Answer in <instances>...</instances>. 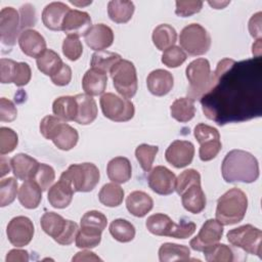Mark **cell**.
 <instances>
[{"mask_svg": "<svg viewBox=\"0 0 262 262\" xmlns=\"http://www.w3.org/2000/svg\"><path fill=\"white\" fill-rule=\"evenodd\" d=\"M77 100V116L75 122L80 125H89L97 117V105L92 96L86 93L75 95Z\"/></svg>", "mask_w": 262, "mask_h": 262, "instance_id": "obj_24", "label": "cell"}, {"mask_svg": "<svg viewBox=\"0 0 262 262\" xmlns=\"http://www.w3.org/2000/svg\"><path fill=\"white\" fill-rule=\"evenodd\" d=\"M189 256L190 250L184 245L165 243L159 249V260L161 262L187 261Z\"/></svg>", "mask_w": 262, "mask_h": 262, "instance_id": "obj_35", "label": "cell"}, {"mask_svg": "<svg viewBox=\"0 0 262 262\" xmlns=\"http://www.w3.org/2000/svg\"><path fill=\"white\" fill-rule=\"evenodd\" d=\"M208 3L211 6H213L215 9H221L224 6H226L227 4H229V1H225V2H220V1H213V2H211V1H209Z\"/></svg>", "mask_w": 262, "mask_h": 262, "instance_id": "obj_62", "label": "cell"}, {"mask_svg": "<svg viewBox=\"0 0 262 262\" xmlns=\"http://www.w3.org/2000/svg\"><path fill=\"white\" fill-rule=\"evenodd\" d=\"M249 32L256 40H261L262 29H261V12H257L249 20Z\"/></svg>", "mask_w": 262, "mask_h": 262, "instance_id": "obj_57", "label": "cell"}, {"mask_svg": "<svg viewBox=\"0 0 262 262\" xmlns=\"http://www.w3.org/2000/svg\"><path fill=\"white\" fill-rule=\"evenodd\" d=\"M91 27L92 20L86 11L70 9L63 18L61 31H63L68 36L81 37L85 36Z\"/></svg>", "mask_w": 262, "mask_h": 262, "instance_id": "obj_19", "label": "cell"}, {"mask_svg": "<svg viewBox=\"0 0 262 262\" xmlns=\"http://www.w3.org/2000/svg\"><path fill=\"white\" fill-rule=\"evenodd\" d=\"M17 110L14 103L5 98H0V121L1 122H11L16 119Z\"/></svg>", "mask_w": 262, "mask_h": 262, "instance_id": "obj_54", "label": "cell"}, {"mask_svg": "<svg viewBox=\"0 0 262 262\" xmlns=\"http://www.w3.org/2000/svg\"><path fill=\"white\" fill-rule=\"evenodd\" d=\"M98 199L99 202L106 207H118L123 202L124 189L118 185V183H106L101 187L98 193Z\"/></svg>", "mask_w": 262, "mask_h": 262, "instance_id": "obj_38", "label": "cell"}, {"mask_svg": "<svg viewBox=\"0 0 262 262\" xmlns=\"http://www.w3.org/2000/svg\"><path fill=\"white\" fill-rule=\"evenodd\" d=\"M154 207V201L149 194L141 190L129 193L126 199V208L135 217H144Z\"/></svg>", "mask_w": 262, "mask_h": 262, "instance_id": "obj_25", "label": "cell"}, {"mask_svg": "<svg viewBox=\"0 0 262 262\" xmlns=\"http://www.w3.org/2000/svg\"><path fill=\"white\" fill-rule=\"evenodd\" d=\"M38 70L50 78L56 75L63 66L59 55L52 49H46L41 55L36 58Z\"/></svg>", "mask_w": 262, "mask_h": 262, "instance_id": "obj_33", "label": "cell"}, {"mask_svg": "<svg viewBox=\"0 0 262 262\" xmlns=\"http://www.w3.org/2000/svg\"><path fill=\"white\" fill-rule=\"evenodd\" d=\"M40 132L44 138L51 140L61 150H70L76 146L78 131L55 116H46L40 122Z\"/></svg>", "mask_w": 262, "mask_h": 262, "instance_id": "obj_5", "label": "cell"}, {"mask_svg": "<svg viewBox=\"0 0 262 262\" xmlns=\"http://www.w3.org/2000/svg\"><path fill=\"white\" fill-rule=\"evenodd\" d=\"M226 236L227 241L232 246L261 258L262 231L259 228L251 224H245L237 228L230 229Z\"/></svg>", "mask_w": 262, "mask_h": 262, "instance_id": "obj_11", "label": "cell"}, {"mask_svg": "<svg viewBox=\"0 0 262 262\" xmlns=\"http://www.w3.org/2000/svg\"><path fill=\"white\" fill-rule=\"evenodd\" d=\"M18 45L26 55L37 58L46 48V41L44 37L36 30L27 29L20 32L18 37Z\"/></svg>", "mask_w": 262, "mask_h": 262, "instance_id": "obj_20", "label": "cell"}, {"mask_svg": "<svg viewBox=\"0 0 262 262\" xmlns=\"http://www.w3.org/2000/svg\"><path fill=\"white\" fill-rule=\"evenodd\" d=\"M50 79L52 83L57 86H66L72 80V69L70 68V66L63 63L60 71Z\"/></svg>", "mask_w": 262, "mask_h": 262, "instance_id": "obj_56", "label": "cell"}, {"mask_svg": "<svg viewBox=\"0 0 262 262\" xmlns=\"http://www.w3.org/2000/svg\"><path fill=\"white\" fill-rule=\"evenodd\" d=\"M106 224H107L106 216L96 210L86 212L82 216L81 222H80L81 227L91 228L99 231H103V229L106 227Z\"/></svg>", "mask_w": 262, "mask_h": 262, "instance_id": "obj_46", "label": "cell"}, {"mask_svg": "<svg viewBox=\"0 0 262 262\" xmlns=\"http://www.w3.org/2000/svg\"><path fill=\"white\" fill-rule=\"evenodd\" d=\"M20 13V29L32 27L36 24V12L35 8L31 4H25L19 8ZM27 30V29H26Z\"/></svg>", "mask_w": 262, "mask_h": 262, "instance_id": "obj_55", "label": "cell"}, {"mask_svg": "<svg viewBox=\"0 0 262 262\" xmlns=\"http://www.w3.org/2000/svg\"><path fill=\"white\" fill-rule=\"evenodd\" d=\"M71 3L72 4H75V5H87V4H91V1H88V2H86V3H81V2H76V1H71Z\"/></svg>", "mask_w": 262, "mask_h": 262, "instance_id": "obj_63", "label": "cell"}, {"mask_svg": "<svg viewBox=\"0 0 262 262\" xmlns=\"http://www.w3.org/2000/svg\"><path fill=\"white\" fill-rule=\"evenodd\" d=\"M193 156L194 146L188 140H174L165 151L166 161L177 169L191 164Z\"/></svg>", "mask_w": 262, "mask_h": 262, "instance_id": "obj_17", "label": "cell"}, {"mask_svg": "<svg viewBox=\"0 0 262 262\" xmlns=\"http://www.w3.org/2000/svg\"><path fill=\"white\" fill-rule=\"evenodd\" d=\"M205 116L219 126L262 115V59H221L200 98Z\"/></svg>", "mask_w": 262, "mask_h": 262, "instance_id": "obj_1", "label": "cell"}, {"mask_svg": "<svg viewBox=\"0 0 262 262\" xmlns=\"http://www.w3.org/2000/svg\"><path fill=\"white\" fill-rule=\"evenodd\" d=\"M82 52H83V45L79 37L67 36L62 42L63 55L68 59L75 61L80 58V56L82 55Z\"/></svg>", "mask_w": 262, "mask_h": 262, "instance_id": "obj_49", "label": "cell"}, {"mask_svg": "<svg viewBox=\"0 0 262 262\" xmlns=\"http://www.w3.org/2000/svg\"><path fill=\"white\" fill-rule=\"evenodd\" d=\"M0 168H1V173H0V176L3 177L4 175H6L7 173L10 172V167H11V163H10V160L6 159L4 156H1V159H0Z\"/></svg>", "mask_w": 262, "mask_h": 262, "instance_id": "obj_60", "label": "cell"}, {"mask_svg": "<svg viewBox=\"0 0 262 262\" xmlns=\"http://www.w3.org/2000/svg\"><path fill=\"white\" fill-rule=\"evenodd\" d=\"M193 135L200 143L199 156L203 162H208L217 157L222 143L218 130L210 125L200 123L194 127Z\"/></svg>", "mask_w": 262, "mask_h": 262, "instance_id": "obj_13", "label": "cell"}, {"mask_svg": "<svg viewBox=\"0 0 262 262\" xmlns=\"http://www.w3.org/2000/svg\"><path fill=\"white\" fill-rule=\"evenodd\" d=\"M247 209V194L237 187L230 188L217 201L216 220L222 225L236 224L244 219Z\"/></svg>", "mask_w": 262, "mask_h": 262, "instance_id": "obj_4", "label": "cell"}, {"mask_svg": "<svg viewBox=\"0 0 262 262\" xmlns=\"http://www.w3.org/2000/svg\"><path fill=\"white\" fill-rule=\"evenodd\" d=\"M40 224L41 228L46 234L51 236L53 239H56L63 231L67 220L59 214L54 212H46L42 215Z\"/></svg>", "mask_w": 262, "mask_h": 262, "instance_id": "obj_37", "label": "cell"}, {"mask_svg": "<svg viewBox=\"0 0 262 262\" xmlns=\"http://www.w3.org/2000/svg\"><path fill=\"white\" fill-rule=\"evenodd\" d=\"M147 182L149 188L158 194L169 195L175 190L176 176L165 166H157L149 171Z\"/></svg>", "mask_w": 262, "mask_h": 262, "instance_id": "obj_18", "label": "cell"}, {"mask_svg": "<svg viewBox=\"0 0 262 262\" xmlns=\"http://www.w3.org/2000/svg\"><path fill=\"white\" fill-rule=\"evenodd\" d=\"M121 59H122V57L118 53H115L112 51L100 50V51H96L92 54L90 66L92 69H96L100 72L107 74L108 72H111L112 68Z\"/></svg>", "mask_w": 262, "mask_h": 262, "instance_id": "obj_40", "label": "cell"}, {"mask_svg": "<svg viewBox=\"0 0 262 262\" xmlns=\"http://www.w3.org/2000/svg\"><path fill=\"white\" fill-rule=\"evenodd\" d=\"M151 39L155 46L159 50L164 51L175 44L177 40V32L172 26L161 24L154 29Z\"/></svg>", "mask_w": 262, "mask_h": 262, "instance_id": "obj_34", "label": "cell"}, {"mask_svg": "<svg viewBox=\"0 0 262 262\" xmlns=\"http://www.w3.org/2000/svg\"><path fill=\"white\" fill-rule=\"evenodd\" d=\"M77 100L75 96H60L52 103V112L55 117L63 122L75 121L77 116Z\"/></svg>", "mask_w": 262, "mask_h": 262, "instance_id": "obj_32", "label": "cell"}, {"mask_svg": "<svg viewBox=\"0 0 262 262\" xmlns=\"http://www.w3.org/2000/svg\"><path fill=\"white\" fill-rule=\"evenodd\" d=\"M5 260L6 262H14V261L27 262L29 261V253L26 250L13 249L7 253Z\"/></svg>", "mask_w": 262, "mask_h": 262, "instance_id": "obj_58", "label": "cell"}, {"mask_svg": "<svg viewBox=\"0 0 262 262\" xmlns=\"http://www.w3.org/2000/svg\"><path fill=\"white\" fill-rule=\"evenodd\" d=\"M223 230V225L216 219H208L201 227L196 236L190 239L189 246L194 251L203 252L221 239Z\"/></svg>", "mask_w": 262, "mask_h": 262, "instance_id": "obj_15", "label": "cell"}, {"mask_svg": "<svg viewBox=\"0 0 262 262\" xmlns=\"http://www.w3.org/2000/svg\"><path fill=\"white\" fill-rule=\"evenodd\" d=\"M34 224L31 219L26 216H16L12 218L6 228L9 243L16 248L29 245L34 236Z\"/></svg>", "mask_w": 262, "mask_h": 262, "instance_id": "obj_14", "label": "cell"}, {"mask_svg": "<svg viewBox=\"0 0 262 262\" xmlns=\"http://www.w3.org/2000/svg\"><path fill=\"white\" fill-rule=\"evenodd\" d=\"M99 170L92 163L72 164L59 177L73 188L74 192L91 191L99 182Z\"/></svg>", "mask_w": 262, "mask_h": 262, "instance_id": "obj_7", "label": "cell"}, {"mask_svg": "<svg viewBox=\"0 0 262 262\" xmlns=\"http://www.w3.org/2000/svg\"><path fill=\"white\" fill-rule=\"evenodd\" d=\"M79 231V226L76 222L72 221V220H67V224L66 227L63 229V231L61 232V234L54 239L57 244L62 245V246H69L71 245L74 241H76V236L78 234Z\"/></svg>", "mask_w": 262, "mask_h": 262, "instance_id": "obj_52", "label": "cell"}, {"mask_svg": "<svg viewBox=\"0 0 262 262\" xmlns=\"http://www.w3.org/2000/svg\"><path fill=\"white\" fill-rule=\"evenodd\" d=\"M13 175L20 180L32 179L39 163L27 154H17L10 160Z\"/></svg>", "mask_w": 262, "mask_h": 262, "instance_id": "obj_29", "label": "cell"}, {"mask_svg": "<svg viewBox=\"0 0 262 262\" xmlns=\"http://www.w3.org/2000/svg\"><path fill=\"white\" fill-rule=\"evenodd\" d=\"M206 261L208 262H231L234 260L232 249L225 244H215L214 246L203 251Z\"/></svg>", "mask_w": 262, "mask_h": 262, "instance_id": "obj_41", "label": "cell"}, {"mask_svg": "<svg viewBox=\"0 0 262 262\" xmlns=\"http://www.w3.org/2000/svg\"><path fill=\"white\" fill-rule=\"evenodd\" d=\"M186 78L189 82L187 88V97L193 101L200 99L207 91L211 82V67L206 58H196L192 60L185 69Z\"/></svg>", "mask_w": 262, "mask_h": 262, "instance_id": "obj_8", "label": "cell"}, {"mask_svg": "<svg viewBox=\"0 0 262 262\" xmlns=\"http://www.w3.org/2000/svg\"><path fill=\"white\" fill-rule=\"evenodd\" d=\"M115 89L125 98H132L138 87L136 69L133 62L127 59L119 60L110 72Z\"/></svg>", "mask_w": 262, "mask_h": 262, "instance_id": "obj_9", "label": "cell"}, {"mask_svg": "<svg viewBox=\"0 0 262 262\" xmlns=\"http://www.w3.org/2000/svg\"><path fill=\"white\" fill-rule=\"evenodd\" d=\"M88 47L95 51H100L108 48L114 42L113 30L104 24L93 25L84 36Z\"/></svg>", "mask_w": 262, "mask_h": 262, "instance_id": "obj_21", "label": "cell"}, {"mask_svg": "<svg viewBox=\"0 0 262 262\" xmlns=\"http://www.w3.org/2000/svg\"><path fill=\"white\" fill-rule=\"evenodd\" d=\"M175 190L181 196L182 206L186 211L199 214L206 208V194L201 186V175L196 170L187 169L181 172L176 178Z\"/></svg>", "mask_w": 262, "mask_h": 262, "instance_id": "obj_3", "label": "cell"}, {"mask_svg": "<svg viewBox=\"0 0 262 262\" xmlns=\"http://www.w3.org/2000/svg\"><path fill=\"white\" fill-rule=\"evenodd\" d=\"M101 112L105 118L114 122L130 121L135 114L134 104L125 97L112 92L103 93L99 100Z\"/></svg>", "mask_w": 262, "mask_h": 262, "instance_id": "obj_12", "label": "cell"}, {"mask_svg": "<svg viewBox=\"0 0 262 262\" xmlns=\"http://www.w3.org/2000/svg\"><path fill=\"white\" fill-rule=\"evenodd\" d=\"M158 151L159 147L157 145H149L146 143H142L136 147L135 157L143 171L149 172L151 170Z\"/></svg>", "mask_w": 262, "mask_h": 262, "instance_id": "obj_43", "label": "cell"}, {"mask_svg": "<svg viewBox=\"0 0 262 262\" xmlns=\"http://www.w3.org/2000/svg\"><path fill=\"white\" fill-rule=\"evenodd\" d=\"M70 7L62 2H51L47 4L42 11V21L44 26L51 31H61L64 16Z\"/></svg>", "mask_w": 262, "mask_h": 262, "instance_id": "obj_23", "label": "cell"}, {"mask_svg": "<svg viewBox=\"0 0 262 262\" xmlns=\"http://www.w3.org/2000/svg\"><path fill=\"white\" fill-rule=\"evenodd\" d=\"M32 77V71L30 66L27 62H17L15 68V74L13 83L17 87H21L27 85Z\"/></svg>", "mask_w": 262, "mask_h": 262, "instance_id": "obj_53", "label": "cell"}, {"mask_svg": "<svg viewBox=\"0 0 262 262\" xmlns=\"http://www.w3.org/2000/svg\"><path fill=\"white\" fill-rule=\"evenodd\" d=\"M252 52L255 57H261V40H256L255 44H253Z\"/></svg>", "mask_w": 262, "mask_h": 262, "instance_id": "obj_61", "label": "cell"}, {"mask_svg": "<svg viewBox=\"0 0 262 262\" xmlns=\"http://www.w3.org/2000/svg\"><path fill=\"white\" fill-rule=\"evenodd\" d=\"M107 84V76L105 73L90 68L83 76L82 87L86 94L90 96L100 95L104 92Z\"/></svg>", "mask_w": 262, "mask_h": 262, "instance_id": "obj_27", "label": "cell"}, {"mask_svg": "<svg viewBox=\"0 0 262 262\" xmlns=\"http://www.w3.org/2000/svg\"><path fill=\"white\" fill-rule=\"evenodd\" d=\"M171 117L180 123L190 121L195 115L194 101L188 97H180L173 101L170 106Z\"/></svg>", "mask_w": 262, "mask_h": 262, "instance_id": "obj_36", "label": "cell"}, {"mask_svg": "<svg viewBox=\"0 0 262 262\" xmlns=\"http://www.w3.org/2000/svg\"><path fill=\"white\" fill-rule=\"evenodd\" d=\"M134 3L125 0H112L107 3L108 17L117 24H125L132 18L134 13Z\"/></svg>", "mask_w": 262, "mask_h": 262, "instance_id": "obj_31", "label": "cell"}, {"mask_svg": "<svg viewBox=\"0 0 262 262\" xmlns=\"http://www.w3.org/2000/svg\"><path fill=\"white\" fill-rule=\"evenodd\" d=\"M146 85L151 94L156 96H164L172 90L174 78L172 74L166 70H154L146 78Z\"/></svg>", "mask_w": 262, "mask_h": 262, "instance_id": "obj_22", "label": "cell"}, {"mask_svg": "<svg viewBox=\"0 0 262 262\" xmlns=\"http://www.w3.org/2000/svg\"><path fill=\"white\" fill-rule=\"evenodd\" d=\"M16 61L9 58L0 59V82L2 84L13 83Z\"/></svg>", "mask_w": 262, "mask_h": 262, "instance_id": "obj_51", "label": "cell"}, {"mask_svg": "<svg viewBox=\"0 0 262 262\" xmlns=\"http://www.w3.org/2000/svg\"><path fill=\"white\" fill-rule=\"evenodd\" d=\"M222 177L226 182H255L259 177V164L250 152L242 149L228 151L221 165Z\"/></svg>", "mask_w": 262, "mask_h": 262, "instance_id": "obj_2", "label": "cell"}, {"mask_svg": "<svg viewBox=\"0 0 262 262\" xmlns=\"http://www.w3.org/2000/svg\"><path fill=\"white\" fill-rule=\"evenodd\" d=\"M101 259L91 251H81L78 252L73 258L72 261H100Z\"/></svg>", "mask_w": 262, "mask_h": 262, "instance_id": "obj_59", "label": "cell"}, {"mask_svg": "<svg viewBox=\"0 0 262 262\" xmlns=\"http://www.w3.org/2000/svg\"><path fill=\"white\" fill-rule=\"evenodd\" d=\"M18 143V136L15 131L8 127L0 128V154L4 156L15 149Z\"/></svg>", "mask_w": 262, "mask_h": 262, "instance_id": "obj_48", "label": "cell"}, {"mask_svg": "<svg viewBox=\"0 0 262 262\" xmlns=\"http://www.w3.org/2000/svg\"><path fill=\"white\" fill-rule=\"evenodd\" d=\"M101 232L99 230L81 227L76 236V247L80 249H93L100 244Z\"/></svg>", "mask_w": 262, "mask_h": 262, "instance_id": "obj_42", "label": "cell"}, {"mask_svg": "<svg viewBox=\"0 0 262 262\" xmlns=\"http://www.w3.org/2000/svg\"><path fill=\"white\" fill-rule=\"evenodd\" d=\"M175 13L180 17H188L194 13H198L203 8V2L200 0L188 1H176Z\"/></svg>", "mask_w": 262, "mask_h": 262, "instance_id": "obj_50", "label": "cell"}, {"mask_svg": "<svg viewBox=\"0 0 262 262\" xmlns=\"http://www.w3.org/2000/svg\"><path fill=\"white\" fill-rule=\"evenodd\" d=\"M42 189L33 180H25L18 189V201L26 209H36L42 200Z\"/></svg>", "mask_w": 262, "mask_h": 262, "instance_id": "obj_30", "label": "cell"}, {"mask_svg": "<svg viewBox=\"0 0 262 262\" xmlns=\"http://www.w3.org/2000/svg\"><path fill=\"white\" fill-rule=\"evenodd\" d=\"M107 177L112 182L125 183L132 176V168L130 161L125 157H116L112 159L106 166Z\"/></svg>", "mask_w": 262, "mask_h": 262, "instance_id": "obj_28", "label": "cell"}, {"mask_svg": "<svg viewBox=\"0 0 262 262\" xmlns=\"http://www.w3.org/2000/svg\"><path fill=\"white\" fill-rule=\"evenodd\" d=\"M17 181L13 177H8L0 181V206L10 205L16 198Z\"/></svg>", "mask_w": 262, "mask_h": 262, "instance_id": "obj_45", "label": "cell"}, {"mask_svg": "<svg viewBox=\"0 0 262 262\" xmlns=\"http://www.w3.org/2000/svg\"><path fill=\"white\" fill-rule=\"evenodd\" d=\"M147 230L158 236H169L174 238H187L195 231V224L191 221H181L179 223L173 220L166 214L156 213L150 215L145 222Z\"/></svg>", "mask_w": 262, "mask_h": 262, "instance_id": "obj_6", "label": "cell"}, {"mask_svg": "<svg viewBox=\"0 0 262 262\" xmlns=\"http://www.w3.org/2000/svg\"><path fill=\"white\" fill-rule=\"evenodd\" d=\"M108 229L112 236L120 243H129L135 237V227L126 219H115L110 224Z\"/></svg>", "mask_w": 262, "mask_h": 262, "instance_id": "obj_39", "label": "cell"}, {"mask_svg": "<svg viewBox=\"0 0 262 262\" xmlns=\"http://www.w3.org/2000/svg\"><path fill=\"white\" fill-rule=\"evenodd\" d=\"M187 58L186 53L179 46L173 45L162 54V62L168 68H178L180 67Z\"/></svg>", "mask_w": 262, "mask_h": 262, "instance_id": "obj_47", "label": "cell"}, {"mask_svg": "<svg viewBox=\"0 0 262 262\" xmlns=\"http://www.w3.org/2000/svg\"><path fill=\"white\" fill-rule=\"evenodd\" d=\"M179 43L183 51L189 55H203L211 47V36L200 24H190L181 30Z\"/></svg>", "mask_w": 262, "mask_h": 262, "instance_id": "obj_10", "label": "cell"}, {"mask_svg": "<svg viewBox=\"0 0 262 262\" xmlns=\"http://www.w3.org/2000/svg\"><path fill=\"white\" fill-rule=\"evenodd\" d=\"M73 188L62 179H59L48 190L47 199L49 204L56 209L67 208L73 200Z\"/></svg>", "mask_w": 262, "mask_h": 262, "instance_id": "obj_26", "label": "cell"}, {"mask_svg": "<svg viewBox=\"0 0 262 262\" xmlns=\"http://www.w3.org/2000/svg\"><path fill=\"white\" fill-rule=\"evenodd\" d=\"M54 179H55V172L53 168L49 165L39 163L31 180L35 181L44 191L51 187V184L53 183Z\"/></svg>", "mask_w": 262, "mask_h": 262, "instance_id": "obj_44", "label": "cell"}, {"mask_svg": "<svg viewBox=\"0 0 262 262\" xmlns=\"http://www.w3.org/2000/svg\"><path fill=\"white\" fill-rule=\"evenodd\" d=\"M18 12L13 7H4L0 11V40L4 46L12 47L20 33Z\"/></svg>", "mask_w": 262, "mask_h": 262, "instance_id": "obj_16", "label": "cell"}]
</instances>
